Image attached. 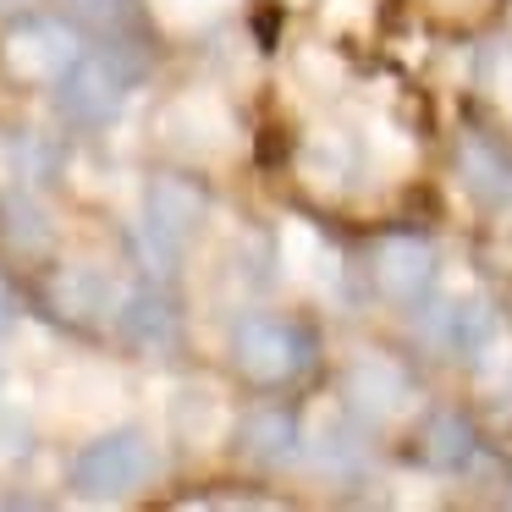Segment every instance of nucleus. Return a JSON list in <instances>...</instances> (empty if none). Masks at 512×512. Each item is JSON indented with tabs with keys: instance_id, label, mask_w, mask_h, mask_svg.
Instances as JSON below:
<instances>
[{
	"instance_id": "nucleus-19",
	"label": "nucleus",
	"mask_w": 512,
	"mask_h": 512,
	"mask_svg": "<svg viewBox=\"0 0 512 512\" xmlns=\"http://www.w3.org/2000/svg\"><path fill=\"white\" fill-rule=\"evenodd\" d=\"M479 78H485V89L512 111V45H507V39L485 45V56H479Z\"/></svg>"
},
{
	"instance_id": "nucleus-2",
	"label": "nucleus",
	"mask_w": 512,
	"mask_h": 512,
	"mask_svg": "<svg viewBox=\"0 0 512 512\" xmlns=\"http://www.w3.org/2000/svg\"><path fill=\"white\" fill-rule=\"evenodd\" d=\"M133 78H138L133 56H122V50H83L56 78V105L72 127H105L127 105Z\"/></svg>"
},
{
	"instance_id": "nucleus-12",
	"label": "nucleus",
	"mask_w": 512,
	"mask_h": 512,
	"mask_svg": "<svg viewBox=\"0 0 512 512\" xmlns=\"http://www.w3.org/2000/svg\"><path fill=\"white\" fill-rule=\"evenodd\" d=\"M237 446H243L248 463L259 468H281L292 457H303V424L287 408H254L237 424Z\"/></svg>"
},
{
	"instance_id": "nucleus-10",
	"label": "nucleus",
	"mask_w": 512,
	"mask_h": 512,
	"mask_svg": "<svg viewBox=\"0 0 512 512\" xmlns=\"http://www.w3.org/2000/svg\"><path fill=\"white\" fill-rule=\"evenodd\" d=\"M303 457H309L325 479H353V474H364L369 446H364V435H358L342 413L320 408V413H314V424L303 430Z\"/></svg>"
},
{
	"instance_id": "nucleus-8",
	"label": "nucleus",
	"mask_w": 512,
	"mask_h": 512,
	"mask_svg": "<svg viewBox=\"0 0 512 512\" xmlns=\"http://www.w3.org/2000/svg\"><path fill=\"white\" fill-rule=\"evenodd\" d=\"M116 331H122V342L138 347V353H171V347H177V336H182L177 303H171L160 287H133V292H122Z\"/></svg>"
},
{
	"instance_id": "nucleus-9",
	"label": "nucleus",
	"mask_w": 512,
	"mask_h": 512,
	"mask_svg": "<svg viewBox=\"0 0 512 512\" xmlns=\"http://www.w3.org/2000/svg\"><path fill=\"white\" fill-rule=\"evenodd\" d=\"M457 177H463L468 199L501 210V204H512V149L496 133H463V144H457Z\"/></svg>"
},
{
	"instance_id": "nucleus-17",
	"label": "nucleus",
	"mask_w": 512,
	"mask_h": 512,
	"mask_svg": "<svg viewBox=\"0 0 512 512\" xmlns=\"http://www.w3.org/2000/svg\"><path fill=\"white\" fill-rule=\"evenodd\" d=\"M177 413H193L199 424H188V419H177V430L188 435V446H210L215 435L226 430V408H221V397H215L210 386H188L177 397Z\"/></svg>"
},
{
	"instance_id": "nucleus-6",
	"label": "nucleus",
	"mask_w": 512,
	"mask_h": 512,
	"mask_svg": "<svg viewBox=\"0 0 512 512\" xmlns=\"http://www.w3.org/2000/svg\"><path fill=\"white\" fill-rule=\"evenodd\" d=\"M435 281H441V265H435V248L424 237H386L375 248V287L386 303L424 309L435 298Z\"/></svg>"
},
{
	"instance_id": "nucleus-5",
	"label": "nucleus",
	"mask_w": 512,
	"mask_h": 512,
	"mask_svg": "<svg viewBox=\"0 0 512 512\" xmlns=\"http://www.w3.org/2000/svg\"><path fill=\"white\" fill-rule=\"evenodd\" d=\"M342 397L353 413H364L369 424H397L419 408V391H413L408 369L397 358H380V353H364L347 364V380H342Z\"/></svg>"
},
{
	"instance_id": "nucleus-7",
	"label": "nucleus",
	"mask_w": 512,
	"mask_h": 512,
	"mask_svg": "<svg viewBox=\"0 0 512 512\" xmlns=\"http://www.w3.org/2000/svg\"><path fill=\"white\" fill-rule=\"evenodd\" d=\"M78 56H83V45L56 17H34V23L12 28V39H6V67L28 83H56Z\"/></svg>"
},
{
	"instance_id": "nucleus-14",
	"label": "nucleus",
	"mask_w": 512,
	"mask_h": 512,
	"mask_svg": "<svg viewBox=\"0 0 512 512\" xmlns=\"http://www.w3.org/2000/svg\"><path fill=\"white\" fill-rule=\"evenodd\" d=\"M281 237H287V270L298 281H309V287H336V281H342V259H336L331 248L309 232V226L287 221V232H281Z\"/></svg>"
},
{
	"instance_id": "nucleus-4",
	"label": "nucleus",
	"mask_w": 512,
	"mask_h": 512,
	"mask_svg": "<svg viewBox=\"0 0 512 512\" xmlns=\"http://www.w3.org/2000/svg\"><path fill=\"white\" fill-rule=\"evenodd\" d=\"M314 358V342L298 320L281 314H243L232 325V364L259 386H281V380L303 375Z\"/></svg>"
},
{
	"instance_id": "nucleus-18",
	"label": "nucleus",
	"mask_w": 512,
	"mask_h": 512,
	"mask_svg": "<svg viewBox=\"0 0 512 512\" xmlns=\"http://www.w3.org/2000/svg\"><path fill=\"white\" fill-rule=\"evenodd\" d=\"M6 155H12V177L28 182V188H39V182L56 177V160H61L45 133H17L12 144H6Z\"/></svg>"
},
{
	"instance_id": "nucleus-11",
	"label": "nucleus",
	"mask_w": 512,
	"mask_h": 512,
	"mask_svg": "<svg viewBox=\"0 0 512 512\" xmlns=\"http://www.w3.org/2000/svg\"><path fill=\"white\" fill-rule=\"evenodd\" d=\"M298 171H303V182H309L314 193L336 199V193L353 188L358 149L347 144V133H336V127H314V133L303 138V149H298Z\"/></svg>"
},
{
	"instance_id": "nucleus-20",
	"label": "nucleus",
	"mask_w": 512,
	"mask_h": 512,
	"mask_svg": "<svg viewBox=\"0 0 512 512\" xmlns=\"http://www.w3.org/2000/svg\"><path fill=\"white\" fill-rule=\"evenodd\" d=\"M28 457V419L17 408H0V463Z\"/></svg>"
},
{
	"instance_id": "nucleus-21",
	"label": "nucleus",
	"mask_w": 512,
	"mask_h": 512,
	"mask_svg": "<svg viewBox=\"0 0 512 512\" xmlns=\"http://www.w3.org/2000/svg\"><path fill=\"white\" fill-rule=\"evenodd\" d=\"M72 12L83 17V23H122L127 17V0H72Z\"/></svg>"
},
{
	"instance_id": "nucleus-3",
	"label": "nucleus",
	"mask_w": 512,
	"mask_h": 512,
	"mask_svg": "<svg viewBox=\"0 0 512 512\" xmlns=\"http://www.w3.org/2000/svg\"><path fill=\"white\" fill-rule=\"evenodd\" d=\"M155 474V446L144 430H105L72 457V490L83 501H127Z\"/></svg>"
},
{
	"instance_id": "nucleus-13",
	"label": "nucleus",
	"mask_w": 512,
	"mask_h": 512,
	"mask_svg": "<svg viewBox=\"0 0 512 512\" xmlns=\"http://www.w3.org/2000/svg\"><path fill=\"white\" fill-rule=\"evenodd\" d=\"M50 303H56L67 320H105L122 309V287L105 276L100 265H67L56 281H50Z\"/></svg>"
},
{
	"instance_id": "nucleus-16",
	"label": "nucleus",
	"mask_w": 512,
	"mask_h": 512,
	"mask_svg": "<svg viewBox=\"0 0 512 512\" xmlns=\"http://www.w3.org/2000/svg\"><path fill=\"white\" fill-rule=\"evenodd\" d=\"M0 232H6V243L17 254H45L50 248V221L28 193H12V199L0 204Z\"/></svg>"
},
{
	"instance_id": "nucleus-1",
	"label": "nucleus",
	"mask_w": 512,
	"mask_h": 512,
	"mask_svg": "<svg viewBox=\"0 0 512 512\" xmlns=\"http://www.w3.org/2000/svg\"><path fill=\"white\" fill-rule=\"evenodd\" d=\"M199 226H204V193L182 177H155L144 188V215H138V232H133L144 270L171 276L182 248L199 237Z\"/></svg>"
},
{
	"instance_id": "nucleus-15",
	"label": "nucleus",
	"mask_w": 512,
	"mask_h": 512,
	"mask_svg": "<svg viewBox=\"0 0 512 512\" xmlns=\"http://www.w3.org/2000/svg\"><path fill=\"white\" fill-rule=\"evenodd\" d=\"M424 457L435 468H446V474L468 468L474 463V424L463 413H430V424H424Z\"/></svg>"
},
{
	"instance_id": "nucleus-22",
	"label": "nucleus",
	"mask_w": 512,
	"mask_h": 512,
	"mask_svg": "<svg viewBox=\"0 0 512 512\" xmlns=\"http://www.w3.org/2000/svg\"><path fill=\"white\" fill-rule=\"evenodd\" d=\"M12 314H17V303H12V287H6V281H0V331H6V325H12Z\"/></svg>"
}]
</instances>
